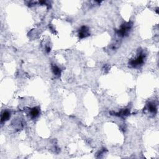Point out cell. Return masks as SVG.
Masks as SVG:
<instances>
[{
    "instance_id": "5",
    "label": "cell",
    "mask_w": 159,
    "mask_h": 159,
    "mask_svg": "<svg viewBox=\"0 0 159 159\" xmlns=\"http://www.w3.org/2000/svg\"><path fill=\"white\" fill-rule=\"evenodd\" d=\"M10 117V112L8 111H5L2 113L1 114V122H4V121H6L7 120H8V119Z\"/></svg>"
},
{
    "instance_id": "1",
    "label": "cell",
    "mask_w": 159,
    "mask_h": 159,
    "mask_svg": "<svg viewBox=\"0 0 159 159\" xmlns=\"http://www.w3.org/2000/svg\"><path fill=\"white\" fill-rule=\"evenodd\" d=\"M132 28V24L130 23H125V24H122L121 26V28H120L119 30L117 31V34L119 36H126L128 34L130 29H131Z\"/></svg>"
},
{
    "instance_id": "7",
    "label": "cell",
    "mask_w": 159,
    "mask_h": 159,
    "mask_svg": "<svg viewBox=\"0 0 159 159\" xmlns=\"http://www.w3.org/2000/svg\"><path fill=\"white\" fill-rule=\"evenodd\" d=\"M52 71L55 75H60V69L55 65H52Z\"/></svg>"
},
{
    "instance_id": "6",
    "label": "cell",
    "mask_w": 159,
    "mask_h": 159,
    "mask_svg": "<svg viewBox=\"0 0 159 159\" xmlns=\"http://www.w3.org/2000/svg\"><path fill=\"white\" fill-rule=\"evenodd\" d=\"M148 111L152 113H155L157 111V108L153 103H149L148 104Z\"/></svg>"
},
{
    "instance_id": "3",
    "label": "cell",
    "mask_w": 159,
    "mask_h": 159,
    "mask_svg": "<svg viewBox=\"0 0 159 159\" xmlns=\"http://www.w3.org/2000/svg\"><path fill=\"white\" fill-rule=\"evenodd\" d=\"M79 37L81 39L84 38V37H86L87 36H89V32H88V29L87 27L86 26H83L81 27L80 30L79 31Z\"/></svg>"
},
{
    "instance_id": "2",
    "label": "cell",
    "mask_w": 159,
    "mask_h": 159,
    "mask_svg": "<svg viewBox=\"0 0 159 159\" xmlns=\"http://www.w3.org/2000/svg\"><path fill=\"white\" fill-rule=\"evenodd\" d=\"M145 55L142 53H140V55L138 57H137L135 59L131 60L130 62V64L133 67H138L139 66L142 65V64L143 63L144 61Z\"/></svg>"
},
{
    "instance_id": "4",
    "label": "cell",
    "mask_w": 159,
    "mask_h": 159,
    "mask_svg": "<svg viewBox=\"0 0 159 159\" xmlns=\"http://www.w3.org/2000/svg\"><path fill=\"white\" fill-rule=\"evenodd\" d=\"M39 114V109L37 108H34L33 109H31L30 112V116L32 119L36 118L38 116Z\"/></svg>"
}]
</instances>
